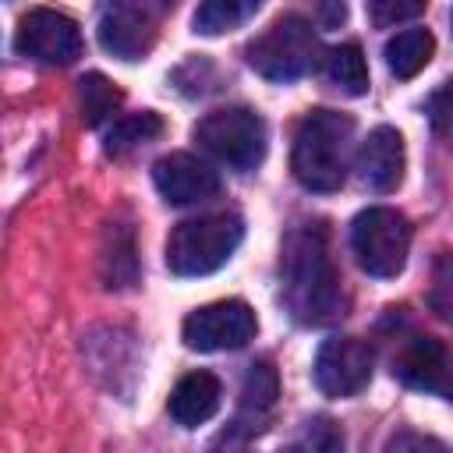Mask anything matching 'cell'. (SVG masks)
<instances>
[{"label": "cell", "mask_w": 453, "mask_h": 453, "mask_svg": "<svg viewBox=\"0 0 453 453\" xmlns=\"http://www.w3.org/2000/svg\"><path fill=\"white\" fill-rule=\"evenodd\" d=\"M382 453H453L446 442H439L435 435H421V432H396Z\"/></svg>", "instance_id": "obj_25"}, {"label": "cell", "mask_w": 453, "mask_h": 453, "mask_svg": "<svg viewBox=\"0 0 453 453\" xmlns=\"http://www.w3.org/2000/svg\"><path fill=\"white\" fill-rule=\"evenodd\" d=\"M403 166H407V156H403V138L396 127H375L361 152H357V170H361V180L372 188V191H393L400 180H403Z\"/></svg>", "instance_id": "obj_12"}, {"label": "cell", "mask_w": 453, "mask_h": 453, "mask_svg": "<svg viewBox=\"0 0 453 453\" xmlns=\"http://www.w3.org/2000/svg\"><path fill=\"white\" fill-rule=\"evenodd\" d=\"M435 53V39L428 28H403L386 42V67L396 78H414Z\"/></svg>", "instance_id": "obj_16"}, {"label": "cell", "mask_w": 453, "mask_h": 453, "mask_svg": "<svg viewBox=\"0 0 453 453\" xmlns=\"http://www.w3.org/2000/svg\"><path fill=\"white\" fill-rule=\"evenodd\" d=\"M393 375L411 389H442L449 375L446 347L435 336H411L393 357Z\"/></svg>", "instance_id": "obj_13"}, {"label": "cell", "mask_w": 453, "mask_h": 453, "mask_svg": "<svg viewBox=\"0 0 453 453\" xmlns=\"http://www.w3.org/2000/svg\"><path fill=\"white\" fill-rule=\"evenodd\" d=\"M195 142L230 170H251L265 156V120L248 106H223L195 124Z\"/></svg>", "instance_id": "obj_6"}, {"label": "cell", "mask_w": 453, "mask_h": 453, "mask_svg": "<svg viewBox=\"0 0 453 453\" xmlns=\"http://www.w3.org/2000/svg\"><path fill=\"white\" fill-rule=\"evenodd\" d=\"M255 11H258V4H251V0H205L195 11V32H202V35L230 32V28L244 25L248 18H255Z\"/></svg>", "instance_id": "obj_20"}, {"label": "cell", "mask_w": 453, "mask_h": 453, "mask_svg": "<svg viewBox=\"0 0 453 453\" xmlns=\"http://www.w3.org/2000/svg\"><path fill=\"white\" fill-rule=\"evenodd\" d=\"M290 453H343V435L329 418H311L294 439Z\"/></svg>", "instance_id": "obj_21"}, {"label": "cell", "mask_w": 453, "mask_h": 453, "mask_svg": "<svg viewBox=\"0 0 453 453\" xmlns=\"http://www.w3.org/2000/svg\"><path fill=\"white\" fill-rule=\"evenodd\" d=\"M372 347L357 336H333L319 347L311 375L326 396H354L372 379Z\"/></svg>", "instance_id": "obj_8"}, {"label": "cell", "mask_w": 453, "mask_h": 453, "mask_svg": "<svg viewBox=\"0 0 453 453\" xmlns=\"http://www.w3.org/2000/svg\"><path fill=\"white\" fill-rule=\"evenodd\" d=\"M280 276H283V301L297 322L322 326V322H333L336 315H343L340 276L333 269L326 234L319 226H301V230L287 234Z\"/></svg>", "instance_id": "obj_1"}, {"label": "cell", "mask_w": 453, "mask_h": 453, "mask_svg": "<svg viewBox=\"0 0 453 453\" xmlns=\"http://www.w3.org/2000/svg\"><path fill=\"white\" fill-rule=\"evenodd\" d=\"M350 251L368 276L389 280L407 265L411 251V223L403 212L389 205H372L350 223Z\"/></svg>", "instance_id": "obj_5"}, {"label": "cell", "mask_w": 453, "mask_h": 453, "mask_svg": "<svg viewBox=\"0 0 453 453\" xmlns=\"http://www.w3.org/2000/svg\"><path fill=\"white\" fill-rule=\"evenodd\" d=\"M326 78L347 92V96H365L368 92V60L357 42H340L326 53Z\"/></svg>", "instance_id": "obj_17"}, {"label": "cell", "mask_w": 453, "mask_h": 453, "mask_svg": "<svg viewBox=\"0 0 453 453\" xmlns=\"http://www.w3.org/2000/svg\"><path fill=\"white\" fill-rule=\"evenodd\" d=\"M418 14H425V4H400V0H372L368 4V18L379 28H389V25L407 21V18H418Z\"/></svg>", "instance_id": "obj_24"}, {"label": "cell", "mask_w": 453, "mask_h": 453, "mask_svg": "<svg viewBox=\"0 0 453 453\" xmlns=\"http://www.w3.org/2000/svg\"><path fill=\"white\" fill-rule=\"evenodd\" d=\"M276 400H280V379H276V368L258 361L248 368L244 382H241V403H237V428L241 432H262L276 411Z\"/></svg>", "instance_id": "obj_14"}, {"label": "cell", "mask_w": 453, "mask_h": 453, "mask_svg": "<svg viewBox=\"0 0 453 453\" xmlns=\"http://www.w3.org/2000/svg\"><path fill=\"white\" fill-rule=\"evenodd\" d=\"M428 308L453 326V251L439 255L432 269V287H428Z\"/></svg>", "instance_id": "obj_22"}, {"label": "cell", "mask_w": 453, "mask_h": 453, "mask_svg": "<svg viewBox=\"0 0 453 453\" xmlns=\"http://www.w3.org/2000/svg\"><path fill=\"white\" fill-rule=\"evenodd\" d=\"M120 88L106 78V74H99V71H92V74H85L81 81H78V103H81V120L88 124V127H99L117 106H120Z\"/></svg>", "instance_id": "obj_18"}, {"label": "cell", "mask_w": 453, "mask_h": 453, "mask_svg": "<svg viewBox=\"0 0 453 453\" xmlns=\"http://www.w3.org/2000/svg\"><path fill=\"white\" fill-rule=\"evenodd\" d=\"M219 396L223 389L212 372H191L170 393V418L184 428H195L219 411Z\"/></svg>", "instance_id": "obj_15"}, {"label": "cell", "mask_w": 453, "mask_h": 453, "mask_svg": "<svg viewBox=\"0 0 453 453\" xmlns=\"http://www.w3.org/2000/svg\"><path fill=\"white\" fill-rule=\"evenodd\" d=\"M99 42L120 60H142L156 42V11L149 4H110L99 14Z\"/></svg>", "instance_id": "obj_10"}, {"label": "cell", "mask_w": 453, "mask_h": 453, "mask_svg": "<svg viewBox=\"0 0 453 453\" xmlns=\"http://www.w3.org/2000/svg\"><path fill=\"white\" fill-rule=\"evenodd\" d=\"M258 329V319L255 311L244 304V301H212V304H202L195 308L184 326H180V336L191 350H237L244 347Z\"/></svg>", "instance_id": "obj_7"}, {"label": "cell", "mask_w": 453, "mask_h": 453, "mask_svg": "<svg viewBox=\"0 0 453 453\" xmlns=\"http://www.w3.org/2000/svg\"><path fill=\"white\" fill-rule=\"evenodd\" d=\"M152 180L156 191L170 202V205H195L205 202L219 191V177L216 170H209V163L195 159L191 152H170L152 166Z\"/></svg>", "instance_id": "obj_11"}, {"label": "cell", "mask_w": 453, "mask_h": 453, "mask_svg": "<svg viewBox=\"0 0 453 453\" xmlns=\"http://www.w3.org/2000/svg\"><path fill=\"white\" fill-rule=\"evenodd\" d=\"M18 53L39 60V64H71L81 53V32L78 25L50 7H32L21 21H18V39H14Z\"/></svg>", "instance_id": "obj_9"}, {"label": "cell", "mask_w": 453, "mask_h": 453, "mask_svg": "<svg viewBox=\"0 0 453 453\" xmlns=\"http://www.w3.org/2000/svg\"><path fill=\"white\" fill-rule=\"evenodd\" d=\"M425 113H428V120H432V127H435L439 134H453V81H442V85L428 96Z\"/></svg>", "instance_id": "obj_23"}, {"label": "cell", "mask_w": 453, "mask_h": 453, "mask_svg": "<svg viewBox=\"0 0 453 453\" xmlns=\"http://www.w3.org/2000/svg\"><path fill=\"white\" fill-rule=\"evenodd\" d=\"M354 120L340 110H311L294 134V177L308 191H336L347 177Z\"/></svg>", "instance_id": "obj_2"}, {"label": "cell", "mask_w": 453, "mask_h": 453, "mask_svg": "<svg viewBox=\"0 0 453 453\" xmlns=\"http://www.w3.org/2000/svg\"><path fill=\"white\" fill-rule=\"evenodd\" d=\"M319 39L308 18L280 14L262 35L248 42V64L269 81H294L315 67Z\"/></svg>", "instance_id": "obj_4"}, {"label": "cell", "mask_w": 453, "mask_h": 453, "mask_svg": "<svg viewBox=\"0 0 453 453\" xmlns=\"http://www.w3.org/2000/svg\"><path fill=\"white\" fill-rule=\"evenodd\" d=\"M244 223L237 212H209L184 219L170 230L166 241V265L177 276H205L216 273L241 244Z\"/></svg>", "instance_id": "obj_3"}, {"label": "cell", "mask_w": 453, "mask_h": 453, "mask_svg": "<svg viewBox=\"0 0 453 453\" xmlns=\"http://www.w3.org/2000/svg\"><path fill=\"white\" fill-rule=\"evenodd\" d=\"M159 134H163L159 113H152V110L131 113V117L117 120V124L106 131V152H110V156H124V152H131V149H138V145H145V142H156Z\"/></svg>", "instance_id": "obj_19"}]
</instances>
